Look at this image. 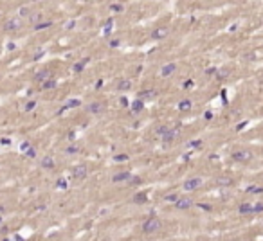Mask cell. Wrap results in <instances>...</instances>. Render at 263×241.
<instances>
[{"mask_svg": "<svg viewBox=\"0 0 263 241\" xmlns=\"http://www.w3.org/2000/svg\"><path fill=\"white\" fill-rule=\"evenodd\" d=\"M218 184H222V185H231V180L229 178H220L218 180Z\"/></svg>", "mask_w": 263, "mask_h": 241, "instance_id": "obj_20", "label": "cell"}, {"mask_svg": "<svg viewBox=\"0 0 263 241\" xmlns=\"http://www.w3.org/2000/svg\"><path fill=\"white\" fill-rule=\"evenodd\" d=\"M141 106H142V103H141V101H135V103H134V112H139Z\"/></svg>", "mask_w": 263, "mask_h": 241, "instance_id": "obj_22", "label": "cell"}, {"mask_svg": "<svg viewBox=\"0 0 263 241\" xmlns=\"http://www.w3.org/2000/svg\"><path fill=\"white\" fill-rule=\"evenodd\" d=\"M110 9L119 13V11H123V6H121V4H112V6H110Z\"/></svg>", "mask_w": 263, "mask_h": 241, "instance_id": "obj_19", "label": "cell"}, {"mask_svg": "<svg viewBox=\"0 0 263 241\" xmlns=\"http://www.w3.org/2000/svg\"><path fill=\"white\" fill-rule=\"evenodd\" d=\"M232 158L234 160H238V162H249L252 155H251V151H234L232 153Z\"/></svg>", "mask_w": 263, "mask_h": 241, "instance_id": "obj_4", "label": "cell"}, {"mask_svg": "<svg viewBox=\"0 0 263 241\" xmlns=\"http://www.w3.org/2000/svg\"><path fill=\"white\" fill-rule=\"evenodd\" d=\"M47 79H51V72L49 70H43V72H40L38 76H36V81L42 85V83H45Z\"/></svg>", "mask_w": 263, "mask_h": 241, "instance_id": "obj_10", "label": "cell"}, {"mask_svg": "<svg viewBox=\"0 0 263 241\" xmlns=\"http://www.w3.org/2000/svg\"><path fill=\"white\" fill-rule=\"evenodd\" d=\"M20 15H29V7H22Z\"/></svg>", "mask_w": 263, "mask_h": 241, "instance_id": "obj_28", "label": "cell"}, {"mask_svg": "<svg viewBox=\"0 0 263 241\" xmlns=\"http://www.w3.org/2000/svg\"><path fill=\"white\" fill-rule=\"evenodd\" d=\"M54 86H56V81H54L53 77H51V79H47L45 83L40 85V88H42V90H51V88H54Z\"/></svg>", "mask_w": 263, "mask_h": 241, "instance_id": "obj_12", "label": "cell"}, {"mask_svg": "<svg viewBox=\"0 0 263 241\" xmlns=\"http://www.w3.org/2000/svg\"><path fill=\"white\" fill-rule=\"evenodd\" d=\"M141 95L142 97H153V95H157V92L155 90H144V92H141Z\"/></svg>", "mask_w": 263, "mask_h": 241, "instance_id": "obj_16", "label": "cell"}, {"mask_svg": "<svg viewBox=\"0 0 263 241\" xmlns=\"http://www.w3.org/2000/svg\"><path fill=\"white\" fill-rule=\"evenodd\" d=\"M227 70H218V77H225V76H227Z\"/></svg>", "mask_w": 263, "mask_h": 241, "instance_id": "obj_25", "label": "cell"}, {"mask_svg": "<svg viewBox=\"0 0 263 241\" xmlns=\"http://www.w3.org/2000/svg\"><path fill=\"white\" fill-rule=\"evenodd\" d=\"M175 70H177V65H175V63H168V65H164V67L160 69V74L166 77V76H169V74H173Z\"/></svg>", "mask_w": 263, "mask_h": 241, "instance_id": "obj_7", "label": "cell"}, {"mask_svg": "<svg viewBox=\"0 0 263 241\" xmlns=\"http://www.w3.org/2000/svg\"><path fill=\"white\" fill-rule=\"evenodd\" d=\"M130 178V173H119V175H114V182H123V180H128Z\"/></svg>", "mask_w": 263, "mask_h": 241, "instance_id": "obj_13", "label": "cell"}, {"mask_svg": "<svg viewBox=\"0 0 263 241\" xmlns=\"http://www.w3.org/2000/svg\"><path fill=\"white\" fill-rule=\"evenodd\" d=\"M240 212H242V214L254 212V205H252V203H242V205H240Z\"/></svg>", "mask_w": 263, "mask_h": 241, "instance_id": "obj_11", "label": "cell"}, {"mask_svg": "<svg viewBox=\"0 0 263 241\" xmlns=\"http://www.w3.org/2000/svg\"><path fill=\"white\" fill-rule=\"evenodd\" d=\"M74 151H78V148L76 146H70L69 149H67V153H74Z\"/></svg>", "mask_w": 263, "mask_h": 241, "instance_id": "obj_29", "label": "cell"}, {"mask_svg": "<svg viewBox=\"0 0 263 241\" xmlns=\"http://www.w3.org/2000/svg\"><path fill=\"white\" fill-rule=\"evenodd\" d=\"M168 32H169L168 27H159V29H155V31H153V34H151V36H153L155 40H160V38H166V36H168Z\"/></svg>", "mask_w": 263, "mask_h": 241, "instance_id": "obj_6", "label": "cell"}, {"mask_svg": "<svg viewBox=\"0 0 263 241\" xmlns=\"http://www.w3.org/2000/svg\"><path fill=\"white\" fill-rule=\"evenodd\" d=\"M182 187L186 189V191H197L198 187H202V178H189V180H186Z\"/></svg>", "mask_w": 263, "mask_h": 241, "instance_id": "obj_3", "label": "cell"}, {"mask_svg": "<svg viewBox=\"0 0 263 241\" xmlns=\"http://www.w3.org/2000/svg\"><path fill=\"white\" fill-rule=\"evenodd\" d=\"M135 202H146V194H135Z\"/></svg>", "mask_w": 263, "mask_h": 241, "instance_id": "obj_21", "label": "cell"}, {"mask_svg": "<svg viewBox=\"0 0 263 241\" xmlns=\"http://www.w3.org/2000/svg\"><path fill=\"white\" fill-rule=\"evenodd\" d=\"M179 194H168V196H166V202H173V203H177V202H179Z\"/></svg>", "mask_w": 263, "mask_h": 241, "instance_id": "obj_15", "label": "cell"}, {"mask_svg": "<svg viewBox=\"0 0 263 241\" xmlns=\"http://www.w3.org/2000/svg\"><path fill=\"white\" fill-rule=\"evenodd\" d=\"M58 185H60V187H65V185H67V184H65V180L62 178V180H58Z\"/></svg>", "mask_w": 263, "mask_h": 241, "instance_id": "obj_30", "label": "cell"}, {"mask_svg": "<svg viewBox=\"0 0 263 241\" xmlns=\"http://www.w3.org/2000/svg\"><path fill=\"white\" fill-rule=\"evenodd\" d=\"M70 177H72L74 180H83L85 177H87V168H85V166H74V168L70 169Z\"/></svg>", "mask_w": 263, "mask_h": 241, "instance_id": "obj_2", "label": "cell"}, {"mask_svg": "<svg viewBox=\"0 0 263 241\" xmlns=\"http://www.w3.org/2000/svg\"><path fill=\"white\" fill-rule=\"evenodd\" d=\"M189 108H191V101H188V99H184V101L179 103V110H182V112H186V110H189Z\"/></svg>", "mask_w": 263, "mask_h": 241, "instance_id": "obj_14", "label": "cell"}, {"mask_svg": "<svg viewBox=\"0 0 263 241\" xmlns=\"http://www.w3.org/2000/svg\"><path fill=\"white\" fill-rule=\"evenodd\" d=\"M175 205H177V209H179V210H188L191 205H193V200H191V198H186V196H180L179 202H177Z\"/></svg>", "mask_w": 263, "mask_h": 241, "instance_id": "obj_5", "label": "cell"}, {"mask_svg": "<svg viewBox=\"0 0 263 241\" xmlns=\"http://www.w3.org/2000/svg\"><path fill=\"white\" fill-rule=\"evenodd\" d=\"M34 105H36V103H27V105H25V110H31V108H34Z\"/></svg>", "mask_w": 263, "mask_h": 241, "instance_id": "obj_27", "label": "cell"}, {"mask_svg": "<svg viewBox=\"0 0 263 241\" xmlns=\"http://www.w3.org/2000/svg\"><path fill=\"white\" fill-rule=\"evenodd\" d=\"M119 88H121V90H126V88H130V83H126V81H125V83L119 85Z\"/></svg>", "mask_w": 263, "mask_h": 241, "instance_id": "obj_24", "label": "cell"}, {"mask_svg": "<svg viewBox=\"0 0 263 241\" xmlns=\"http://www.w3.org/2000/svg\"><path fill=\"white\" fill-rule=\"evenodd\" d=\"M263 210V203H256L254 205V212H261Z\"/></svg>", "mask_w": 263, "mask_h": 241, "instance_id": "obj_23", "label": "cell"}, {"mask_svg": "<svg viewBox=\"0 0 263 241\" xmlns=\"http://www.w3.org/2000/svg\"><path fill=\"white\" fill-rule=\"evenodd\" d=\"M247 193H263V187H256V185H252V187L247 189Z\"/></svg>", "mask_w": 263, "mask_h": 241, "instance_id": "obj_18", "label": "cell"}, {"mask_svg": "<svg viewBox=\"0 0 263 241\" xmlns=\"http://www.w3.org/2000/svg\"><path fill=\"white\" fill-rule=\"evenodd\" d=\"M159 229H160V220H157V218H150L142 223V232H146V234L157 232Z\"/></svg>", "mask_w": 263, "mask_h": 241, "instance_id": "obj_1", "label": "cell"}, {"mask_svg": "<svg viewBox=\"0 0 263 241\" xmlns=\"http://www.w3.org/2000/svg\"><path fill=\"white\" fill-rule=\"evenodd\" d=\"M20 20H9L6 23V31H16V29H20Z\"/></svg>", "mask_w": 263, "mask_h": 241, "instance_id": "obj_8", "label": "cell"}, {"mask_svg": "<svg viewBox=\"0 0 263 241\" xmlns=\"http://www.w3.org/2000/svg\"><path fill=\"white\" fill-rule=\"evenodd\" d=\"M101 108H103V106L101 105H97V103H94V105H90V112H101Z\"/></svg>", "mask_w": 263, "mask_h": 241, "instance_id": "obj_17", "label": "cell"}, {"mask_svg": "<svg viewBox=\"0 0 263 241\" xmlns=\"http://www.w3.org/2000/svg\"><path fill=\"white\" fill-rule=\"evenodd\" d=\"M200 209H204V210H211V205H206V203H200Z\"/></svg>", "mask_w": 263, "mask_h": 241, "instance_id": "obj_26", "label": "cell"}, {"mask_svg": "<svg viewBox=\"0 0 263 241\" xmlns=\"http://www.w3.org/2000/svg\"><path fill=\"white\" fill-rule=\"evenodd\" d=\"M42 168H45V169H53L54 168V160H53V157H43L42 158Z\"/></svg>", "mask_w": 263, "mask_h": 241, "instance_id": "obj_9", "label": "cell"}]
</instances>
